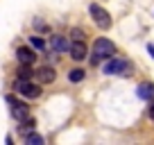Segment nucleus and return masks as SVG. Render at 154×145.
I'll use <instances>...</instances> for the list:
<instances>
[{"label":"nucleus","instance_id":"f257e3e1","mask_svg":"<svg viewBox=\"0 0 154 145\" xmlns=\"http://www.w3.org/2000/svg\"><path fill=\"white\" fill-rule=\"evenodd\" d=\"M116 54V45L113 41L104 39V36H100V39L93 43V63H97L100 59H111Z\"/></svg>","mask_w":154,"mask_h":145},{"label":"nucleus","instance_id":"f03ea898","mask_svg":"<svg viewBox=\"0 0 154 145\" xmlns=\"http://www.w3.org/2000/svg\"><path fill=\"white\" fill-rule=\"evenodd\" d=\"M102 72H104V75H131V72H134V66H131V61H127V59H113L111 57L109 61L104 63Z\"/></svg>","mask_w":154,"mask_h":145},{"label":"nucleus","instance_id":"7ed1b4c3","mask_svg":"<svg viewBox=\"0 0 154 145\" xmlns=\"http://www.w3.org/2000/svg\"><path fill=\"white\" fill-rule=\"evenodd\" d=\"M88 11H91V18L95 20L97 27H102V29H109L111 27V16H109V11H106L104 7H100V5L93 2V5L88 7Z\"/></svg>","mask_w":154,"mask_h":145},{"label":"nucleus","instance_id":"20e7f679","mask_svg":"<svg viewBox=\"0 0 154 145\" xmlns=\"http://www.w3.org/2000/svg\"><path fill=\"white\" fill-rule=\"evenodd\" d=\"M16 91H18L23 97H32V100L41 95V86L34 84L32 79H18V82H16Z\"/></svg>","mask_w":154,"mask_h":145},{"label":"nucleus","instance_id":"39448f33","mask_svg":"<svg viewBox=\"0 0 154 145\" xmlns=\"http://www.w3.org/2000/svg\"><path fill=\"white\" fill-rule=\"evenodd\" d=\"M9 102H11V116H14L18 122L25 120V118H29V106H27V104L16 102V100H11V97H9Z\"/></svg>","mask_w":154,"mask_h":145},{"label":"nucleus","instance_id":"423d86ee","mask_svg":"<svg viewBox=\"0 0 154 145\" xmlns=\"http://www.w3.org/2000/svg\"><path fill=\"white\" fill-rule=\"evenodd\" d=\"M86 54H88V50H86V43H84V41H72L70 43V57L75 59V61H84Z\"/></svg>","mask_w":154,"mask_h":145},{"label":"nucleus","instance_id":"0eeeda50","mask_svg":"<svg viewBox=\"0 0 154 145\" xmlns=\"http://www.w3.org/2000/svg\"><path fill=\"white\" fill-rule=\"evenodd\" d=\"M34 75H36V79L41 84H50V82H54V77H57V72H54L52 66H41Z\"/></svg>","mask_w":154,"mask_h":145},{"label":"nucleus","instance_id":"6e6552de","mask_svg":"<svg viewBox=\"0 0 154 145\" xmlns=\"http://www.w3.org/2000/svg\"><path fill=\"white\" fill-rule=\"evenodd\" d=\"M50 48L57 50V52H68V50H70V43H68L66 36H61V34H54L52 39H50Z\"/></svg>","mask_w":154,"mask_h":145},{"label":"nucleus","instance_id":"1a4fd4ad","mask_svg":"<svg viewBox=\"0 0 154 145\" xmlns=\"http://www.w3.org/2000/svg\"><path fill=\"white\" fill-rule=\"evenodd\" d=\"M16 59H18L20 63H34V61H36V54H34L32 48H25V45H23V48L16 50Z\"/></svg>","mask_w":154,"mask_h":145},{"label":"nucleus","instance_id":"9d476101","mask_svg":"<svg viewBox=\"0 0 154 145\" xmlns=\"http://www.w3.org/2000/svg\"><path fill=\"white\" fill-rule=\"evenodd\" d=\"M136 93H138L140 100H152V97H154V84H152V82H143V84H138Z\"/></svg>","mask_w":154,"mask_h":145},{"label":"nucleus","instance_id":"9b49d317","mask_svg":"<svg viewBox=\"0 0 154 145\" xmlns=\"http://www.w3.org/2000/svg\"><path fill=\"white\" fill-rule=\"evenodd\" d=\"M34 70H32V63H20L18 68V79H32Z\"/></svg>","mask_w":154,"mask_h":145},{"label":"nucleus","instance_id":"f8f14e48","mask_svg":"<svg viewBox=\"0 0 154 145\" xmlns=\"http://www.w3.org/2000/svg\"><path fill=\"white\" fill-rule=\"evenodd\" d=\"M86 77V70H82V68H72L70 72H68V79H70V82H82V79Z\"/></svg>","mask_w":154,"mask_h":145},{"label":"nucleus","instance_id":"ddd939ff","mask_svg":"<svg viewBox=\"0 0 154 145\" xmlns=\"http://www.w3.org/2000/svg\"><path fill=\"white\" fill-rule=\"evenodd\" d=\"M34 125H36V122H34V118H25V120H20V134L27 136L29 131H34Z\"/></svg>","mask_w":154,"mask_h":145},{"label":"nucleus","instance_id":"4468645a","mask_svg":"<svg viewBox=\"0 0 154 145\" xmlns=\"http://www.w3.org/2000/svg\"><path fill=\"white\" fill-rule=\"evenodd\" d=\"M25 143H27V145H43L45 140H43V136H38V134H34V131H29V134L25 136Z\"/></svg>","mask_w":154,"mask_h":145},{"label":"nucleus","instance_id":"2eb2a0df","mask_svg":"<svg viewBox=\"0 0 154 145\" xmlns=\"http://www.w3.org/2000/svg\"><path fill=\"white\" fill-rule=\"evenodd\" d=\"M29 45H32L34 50H45V41L41 39V36H29Z\"/></svg>","mask_w":154,"mask_h":145},{"label":"nucleus","instance_id":"dca6fc26","mask_svg":"<svg viewBox=\"0 0 154 145\" xmlns=\"http://www.w3.org/2000/svg\"><path fill=\"white\" fill-rule=\"evenodd\" d=\"M70 34H72V41H84V32H82L79 27H75Z\"/></svg>","mask_w":154,"mask_h":145},{"label":"nucleus","instance_id":"f3484780","mask_svg":"<svg viewBox=\"0 0 154 145\" xmlns=\"http://www.w3.org/2000/svg\"><path fill=\"white\" fill-rule=\"evenodd\" d=\"M149 118H154V104L149 106Z\"/></svg>","mask_w":154,"mask_h":145}]
</instances>
